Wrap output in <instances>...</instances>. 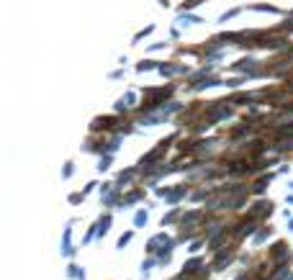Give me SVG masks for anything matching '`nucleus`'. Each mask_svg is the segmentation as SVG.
Segmentation results:
<instances>
[{
    "label": "nucleus",
    "instance_id": "f257e3e1",
    "mask_svg": "<svg viewBox=\"0 0 293 280\" xmlns=\"http://www.w3.org/2000/svg\"><path fill=\"white\" fill-rule=\"evenodd\" d=\"M198 3H201V0H185L183 8H193V6H198Z\"/></svg>",
    "mask_w": 293,
    "mask_h": 280
}]
</instances>
